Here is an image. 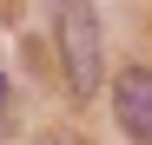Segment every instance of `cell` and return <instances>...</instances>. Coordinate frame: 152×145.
<instances>
[{
    "label": "cell",
    "mask_w": 152,
    "mask_h": 145,
    "mask_svg": "<svg viewBox=\"0 0 152 145\" xmlns=\"http://www.w3.org/2000/svg\"><path fill=\"white\" fill-rule=\"evenodd\" d=\"M53 40H60L66 92H73V99H93V92H99V72H106V53H99V20H93L86 0H60Z\"/></svg>",
    "instance_id": "6da1fadb"
},
{
    "label": "cell",
    "mask_w": 152,
    "mask_h": 145,
    "mask_svg": "<svg viewBox=\"0 0 152 145\" xmlns=\"http://www.w3.org/2000/svg\"><path fill=\"white\" fill-rule=\"evenodd\" d=\"M113 112H119V125L132 132L139 145H152V72H145V66H119V79H113Z\"/></svg>",
    "instance_id": "7a4b0ae2"
},
{
    "label": "cell",
    "mask_w": 152,
    "mask_h": 145,
    "mask_svg": "<svg viewBox=\"0 0 152 145\" xmlns=\"http://www.w3.org/2000/svg\"><path fill=\"white\" fill-rule=\"evenodd\" d=\"M0 106H7V79H0Z\"/></svg>",
    "instance_id": "3957f363"
}]
</instances>
